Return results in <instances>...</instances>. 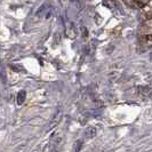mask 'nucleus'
I'll list each match as a JSON object with an SVG mask.
<instances>
[{
	"label": "nucleus",
	"mask_w": 152,
	"mask_h": 152,
	"mask_svg": "<svg viewBox=\"0 0 152 152\" xmlns=\"http://www.w3.org/2000/svg\"><path fill=\"white\" fill-rule=\"evenodd\" d=\"M85 136L86 138H93L96 136V128L90 126V127H87L86 132H85Z\"/></svg>",
	"instance_id": "obj_2"
},
{
	"label": "nucleus",
	"mask_w": 152,
	"mask_h": 152,
	"mask_svg": "<svg viewBox=\"0 0 152 152\" xmlns=\"http://www.w3.org/2000/svg\"><path fill=\"white\" fill-rule=\"evenodd\" d=\"M83 142L81 141V139L77 141V142H76V150H74V152L80 151V150H81V148H83Z\"/></svg>",
	"instance_id": "obj_5"
},
{
	"label": "nucleus",
	"mask_w": 152,
	"mask_h": 152,
	"mask_svg": "<svg viewBox=\"0 0 152 152\" xmlns=\"http://www.w3.org/2000/svg\"><path fill=\"white\" fill-rule=\"evenodd\" d=\"M76 34H77V32H76L74 25H73L72 23H69V25H68V28H67V36L70 37V38H74Z\"/></svg>",
	"instance_id": "obj_4"
},
{
	"label": "nucleus",
	"mask_w": 152,
	"mask_h": 152,
	"mask_svg": "<svg viewBox=\"0 0 152 152\" xmlns=\"http://www.w3.org/2000/svg\"><path fill=\"white\" fill-rule=\"evenodd\" d=\"M145 39H146V40H149V41H152V34L148 36V37H145Z\"/></svg>",
	"instance_id": "obj_7"
},
{
	"label": "nucleus",
	"mask_w": 152,
	"mask_h": 152,
	"mask_svg": "<svg viewBox=\"0 0 152 152\" xmlns=\"http://www.w3.org/2000/svg\"><path fill=\"white\" fill-rule=\"evenodd\" d=\"M70 1H76V0H70Z\"/></svg>",
	"instance_id": "obj_8"
},
{
	"label": "nucleus",
	"mask_w": 152,
	"mask_h": 152,
	"mask_svg": "<svg viewBox=\"0 0 152 152\" xmlns=\"http://www.w3.org/2000/svg\"><path fill=\"white\" fill-rule=\"evenodd\" d=\"M50 9V5L49 2H43L41 6L37 9L36 12V16L37 17H42V16H47V11Z\"/></svg>",
	"instance_id": "obj_1"
},
{
	"label": "nucleus",
	"mask_w": 152,
	"mask_h": 152,
	"mask_svg": "<svg viewBox=\"0 0 152 152\" xmlns=\"http://www.w3.org/2000/svg\"><path fill=\"white\" fill-rule=\"evenodd\" d=\"M12 68H13V70H16V71H18V70H23L22 67H12Z\"/></svg>",
	"instance_id": "obj_6"
},
{
	"label": "nucleus",
	"mask_w": 152,
	"mask_h": 152,
	"mask_svg": "<svg viewBox=\"0 0 152 152\" xmlns=\"http://www.w3.org/2000/svg\"><path fill=\"white\" fill-rule=\"evenodd\" d=\"M25 98H27V92H25V90H20L18 94H17V96H16V102H17V104H18V105L23 104L24 101H25Z\"/></svg>",
	"instance_id": "obj_3"
}]
</instances>
